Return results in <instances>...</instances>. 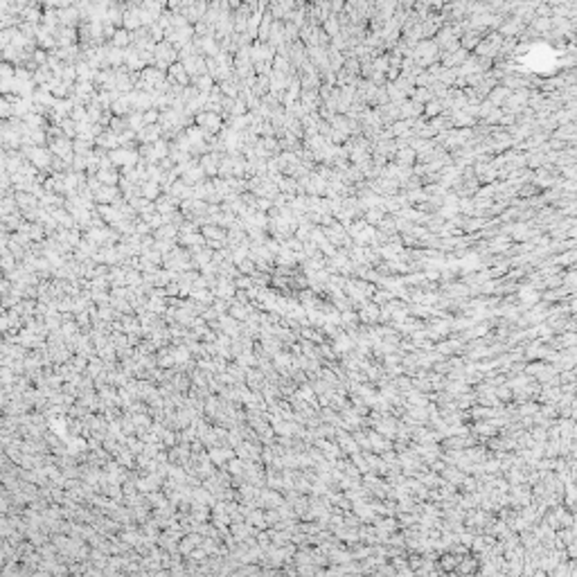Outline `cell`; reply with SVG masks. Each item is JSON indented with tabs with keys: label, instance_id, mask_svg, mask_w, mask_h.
Wrapping results in <instances>:
<instances>
[{
	"label": "cell",
	"instance_id": "1",
	"mask_svg": "<svg viewBox=\"0 0 577 577\" xmlns=\"http://www.w3.org/2000/svg\"><path fill=\"white\" fill-rule=\"evenodd\" d=\"M413 59H415L419 66L433 64V61L438 59V45L431 43V41H422V43H417L415 52H413Z\"/></svg>",
	"mask_w": 577,
	"mask_h": 577
},
{
	"label": "cell",
	"instance_id": "2",
	"mask_svg": "<svg viewBox=\"0 0 577 577\" xmlns=\"http://www.w3.org/2000/svg\"><path fill=\"white\" fill-rule=\"evenodd\" d=\"M507 97H510V91H507V88H494V93H492V95H489L492 104H496V106H498V104H503V102H505Z\"/></svg>",
	"mask_w": 577,
	"mask_h": 577
},
{
	"label": "cell",
	"instance_id": "3",
	"mask_svg": "<svg viewBox=\"0 0 577 577\" xmlns=\"http://www.w3.org/2000/svg\"><path fill=\"white\" fill-rule=\"evenodd\" d=\"M327 36H338V20L336 18H325V30H323Z\"/></svg>",
	"mask_w": 577,
	"mask_h": 577
},
{
	"label": "cell",
	"instance_id": "4",
	"mask_svg": "<svg viewBox=\"0 0 577 577\" xmlns=\"http://www.w3.org/2000/svg\"><path fill=\"white\" fill-rule=\"evenodd\" d=\"M460 61H465V50H458V52H453V54H449L444 56V64L447 66H455V64H460Z\"/></svg>",
	"mask_w": 577,
	"mask_h": 577
},
{
	"label": "cell",
	"instance_id": "5",
	"mask_svg": "<svg viewBox=\"0 0 577 577\" xmlns=\"http://www.w3.org/2000/svg\"><path fill=\"white\" fill-rule=\"evenodd\" d=\"M449 41L451 43L455 41V32L453 30H442V32H440V45H447L449 48Z\"/></svg>",
	"mask_w": 577,
	"mask_h": 577
},
{
	"label": "cell",
	"instance_id": "6",
	"mask_svg": "<svg viewBox=\"0 0 577 577\" xmlns=\"http://www.w3.org/2000/svg\"><path fill=\"white\" fill-rule=\"evenodd\" d=\"M413 158H415V149H413V151L401 149V151H399V162H401V165H411Z\"/></svg>",
	"mask_w": 577,
	"mask_h": 577
},
{
	"label": "cell",
	"instance_id": "7",
	"mask_svg": "<svg viewBox=\"0 0 577 577\" xmlns=\"http://www.w3.org/2000/svg\"><path fill=\"white\" fill-rule=\"evenodd\" d=\"M442 113V102H428L426 104V115H440Z\"/></svg>",
	"mask_w": 577,
	"mask_h": 577
},
{
	"label": "cell",
	"instance_id": "8",
	"mask_svg": "<svg viewBox=\"0 0 577 577\" xmlns=\"http://www.w3.org/2000/svg\"><path fill=\"white\" fill-rule=\"evenodd\" d=\"M433 97V93H428V88H419V91L415 93V102H426V99H431Z\"/></svg>",
	"mask_w": 577,
	"mask_h": 577
},
{
	"label": "cell",
	"instance_id": "9",
	"mask_svg": "<svg viewBox=\"0 0 577 577\" xmlns=\"http://www.w3.org/2000/svg\"><path fill=\"white\" fill-rule=\"evenodd\" d=\"M521 300L534 302V300H537V293H534V291H521Z\"/></svg>",
	"mask_w": 577,
	"mask_h": 577
},
{
	"label": "cell",
	"instance_id": "10",
	"mask_svg": "<svg viewBox=\"0 0 577 577\" xmlns=\"http://www.w3.org/2000/svg\"><path fill=\"white\" fill-rule=\"evenodd\" d=\"M115 43H118V45H122V43H129V36L124 34V32H118V34H115Z\"/></svg>",
	"mask_w": 577,
	"mask_h": 577
},
{
	"label": "cell",
	"instance_id": "11",
	"mask_svg": "<svg viewBox=\"0 0 577 577\" xmlns=\"http://www.w3.org/2000/svg\"><path fill=\"white\" fill-rule=\"evenodd\" d=\"M406 131H408V129H406V122H397L395 129H392V133H399V135H401V133H406Z\"/></svg>",
	"mask_w": 577,
	"mask_h": 577
},
{
	"label": "cell",
	"instance_id": "12",
	"mask_svg": "<svg viewBox=\"0 0 577 577\" xmlns=\"http://www.w3.org/2000/svg\"><path fill=\"white\" fill-rule=\"evenodd\" d=\"M336 350H343V352H345V350H350V338H340L338 345H336Z\"/></svg>",
	"mask_w": 577,
	"mask_h": 577
},
{
	"label": "cell",
	"instance_id": "13",
	"mask_svg": "<svg viewBox=\"0 0 577 577\" xmlns=\"http://www.w3.org/2000/svg\"><path fill=\"white\" fill-rule=\"evenodd\" d=\"M381 217H384L381 212H377V210H370V221H372V223H374V221H381Z\"/></svg>",
	"mask_w": 577,
	"mask_h": 577
},
{
	"label": "cell",
	"instance_id": "14",
	"mask_svg": "<svg viewBox=\"0 0 577 577\" xmlns=\"http://www.w3.org/2000/svg\"><path fill=\"white\" fill-rule=\"evenodd\" d=\"M455 561H458L455 557H444V568H453Z\"/></svg>",
	"mask_w": 577,
	"mask_h": 577
}]
</instances>
